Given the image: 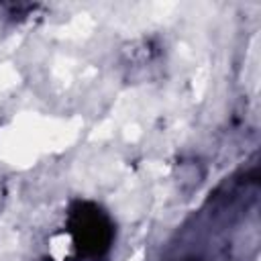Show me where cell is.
Masks as SVG:
<instances>
[{
    "mask_svg": "<svg viewBox=\"0 0 261 261\" xmlns=\"http://www.w3.org/2000/svg\"><path fill=\"white\" fill-rule=\"evenodd\" d=\"M73 261H104L116 241V222L92 200H73L65 214Z\"/></svg>",
    "mask_w": 261,
    "mask_h": 261,
    "instance_id": "6da1fadb",
    "label": "cell"
}]
</instances>
